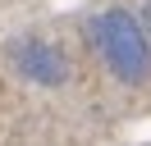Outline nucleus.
I'll return each mask as SVG.
<instances>
[{
    "label": "nucleus",
    "mask_w": 151,
    "mask_h": 146,
    "mask_svg": "<svg viewBox=\"0 0 151 146\" xmlns=\"http://www.w3.org/2000/svg\"><path fill=\"white\" fill-rule=\"evenodd\" d=\"M142 23H147V32H151V0L142 5Z\"/></svg>",
    "instance_id": "7ed1b4c3"
},
{
    "label": "nucleus",
    "mask_w": 151,
    "mask_h": 146,
    "mask_svg": "<svg viewBox=\"0 0 151 146\" xmlns=\"http://www.w3.org/2000/svg\"><path fill=\"white\" fill-rule=\"evenodd\" d=\"M19 69L28 73L32 82H64V59H60L50 46H41V41H28V46H19Z\"/></svg>",
    "instance_id": "f03ea898"
},
{
    "label": "nucleus",
    "mask_w": 151,
    "mask_h": 146,
    "mask_svg": "<svg viewBox=\"0 0 151 146\" xmlns=\"http://www.w3.org/2000/svg\"><path fill=\"white\" fill-rule=\"evenodd\" d=\"M92 41H96V55L105 59V69L124 82H142L151 73V46L142 36L137 18L124 14V9H105L96 14L92 23Z\"/></svg>",
    "instance_id": "f257e3e1"
}]
</instances>
